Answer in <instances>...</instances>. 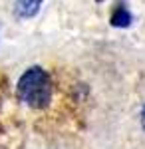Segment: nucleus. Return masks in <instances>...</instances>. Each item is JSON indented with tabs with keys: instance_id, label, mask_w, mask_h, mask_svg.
I'll return each instance as SVG.
<instances>
[{
	"instance_id": "obj_1",
	"label": "nucleus",
	"mask_w": 145,
	"mask_h": 149,
	"mask_svg": "<svg viewBox=\"0 0 145 149\" xmlns=\"http://www.w3.org/2000/svg\"><path fill=\"white\" fill-rule=\"evenodd\" d=\"M16 92H18V97L24 103H28L30 107L42 109V107H46L50 103V97H52V81H50V76L42 68L32 66V68H28L20 76Z\"/></svg>"
},
{
	"instance_id": "obj_2",
	"label": "nucleus",
	"mask_w": 145,
	"mask_h": 149,
	"mask_svg": "<svg viewBox=\"0 0 145 149\" xmlns=\"http://www.w3.org/2000/svg\"><path fill=\"white\" fill-rule=\"evenodd\" d=\"M40 6H42V0H16L14 14L18 18H32L38 14Z\"/></svg>"
},
{
	"instance_id": "obj_3",
	"label": "nucleus",
	"mask_w": 145,
	"mask_h": 149,
	"mask_svg": "<svg viewBox=\"0 0 145 149\" xmlns=\"http://www.w3.org/2000/svg\"><path fill=\"white\" fill-rule=\"evenodd\" d=\"M131 20H133V16H131V12L127 10V8H123V6H119V8H115L112 14V26H115V28H127L129 24H131Z\"/></svg>"
},
{
	"instance_id": "obj_4",
	"label": "nucleus",
	"mask_w": 145,
	"mask_h": 149,
	"mask_svg": "<svg viewBox=\"0 0 145 149\" xmlns=\"http://www.w3.org/2000/svg\"><path fill=\"white\" fill-rule=\"evenodd\" d=\"M141 127L145 129V105L141 107Z\"/></svg>"
},
{
	"instance_id": "obj_5",
	"label": "nucleus",
	"mask_w": 145,
	"mask_h": 149,
	"mask_svg": "<svg viewBox=\"0 0 145 149\" xmlns=\"http://www.w3.org/2000/svg\"><path fill=\"white\" fill-rule=\"evenodd\" d=\"M98 2H101V0H98Z\"/></svg>"
}]
</instances>
